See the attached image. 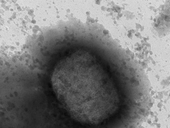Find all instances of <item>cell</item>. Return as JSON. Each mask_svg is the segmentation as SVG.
Listing matches in <instances>:
<instances>
[{
	"label": "cell",
	"mask_w": 170,
	"mask_h": 128,
	"mask_svg": "<svg viewBox=\"0 0 170 128\" xmlns=\"http://www.w3.org/2000/svg\"><path fill=\"white\" fill-rule=\"evenodd\" d=\"M166 15H158L154 19L153 24L154 28L159 33L165 34L169 30V18Z\"/></svg>",
	"instance_id": "1"
}]
</instances>
